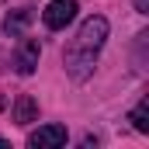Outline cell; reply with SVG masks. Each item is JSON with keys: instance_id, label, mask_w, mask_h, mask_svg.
<instances>
[{"instance_id": "6da1fadb", "label": "cell", "mask_w": 149, "mask_h": 149, "mask_svg": "<svg viewBox=\"0 0 149 149\" xmlns=\"http://www.w3.org/2000/svg\"><path fill=\"white\" fill-rule=\"evenodd\" d=\"M104 38H108V17L94 14V17H87L80 24L76 38L66 49V73L73 76L76 83H83L94 73V63H97V52L104 49Z\"/></svg>"}, {"instance_id": "7a4b0ae2", "label": "cell", "mask_w": 149, "mask_h": 149, "mask_svg": "<svg viewBox=\"0 0 149 149\" xmlns=\"http://www.w3.org/2000/svg\"><path fill=\"white\" fill-rule=\"evenodd\" d=\"M76 10H80L76 0H52V3L45 7V14H42V17H45V28H52V31L66 28V24L76 17Z\"/></svg>"}, {"instance_id": "3957f363", "label": "cell", "mask_w": 149, "mask_h": 149, "mask_svg": "<svg viewBox=\"0 0 149 149\" xmlns=\"http://www.w3.org/2000/svg\"><path fill=\"white\" fill-rule=\"evenodd\" d=\"M38 56H42V45H38L35 38H24L21 45H17V52H14V66H17V73L21 76H31L38 66Z\"/></svg>"}, {"instance_id": "277c9868", "label": "cell", "mask_w": 149, "mask_h": 149, "mask_svg": "<svg viewBox=\"0 0 149 149\" xmlns=\"http://www.w3.org/2000/svg\"><path fill=\"white\" fill-rule=\"evenodd\" d=\"M66 142V128L63 125H42L38 132L28 135V146L31 149H59Z\"/></svg>"}, {"instance_id": "5b68a950", "label": "cell", "mask_w": 149, "mask_h": 149, "mask_svg": "<svg viewBox=\"0 0 149 149\" xmlns=\"http://www.w3.org/2000/svg\"><path fill=\"white\" fill-rule=\"evenodd\" d=\"M14 121H17V125L38 121V101L31 94H21V97H17V104H14Z\"/></svg>"}, {"instance_id": "8992f818", "label": "cell", "mask_w": 149, "mask_h": 149, "mask_svg": "<svg viewBox=\"0 0 149 149\" xmlns=\"http://www.w3.org/2000/svg\"><path fill=\"white\" fill-rule=\"evenodd\" d=\"M128 121L135 125V132H142V135H149V97H142V101L135 104V111L128 114Z\"/></svg>"}, {"instance_id": "52a82bcc", "label": "cell", "mask_w": 149, "mask_h": 149, "mask_svg": "<svg viewBox=\"0 0 149 149\" xmlns=\"http://www.w3.org/2000/svg\"><path fill=\"white\" fill-rule=\"evenodd\" d=\"M24 24H28V14L21 10V14H14V17H7V24H3V28H7V35H14V31H17V28H24Z\"/></svg>"}]
</instances>
